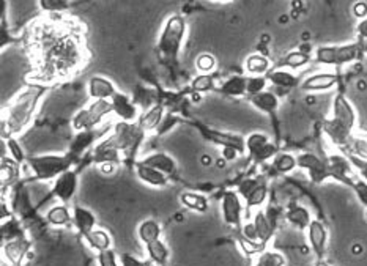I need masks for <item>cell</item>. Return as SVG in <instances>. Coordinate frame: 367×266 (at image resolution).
Here are the masks:
<instances>
[{
	"label": "cell",
	"mask_w": 367,
	"mask_h": 266,
	"mask_svg": "<svg viewBox=\"0 0 367 266\" xmlns=\"http://www.w3.org/2000/svg\"><path fill=\"white\" fill-rule=\"evenodd\" d=\"M26 47L32 63L30 81L52 86L70 79L90 60L82 24L66 15H46L27 29Z\"/></svg>",
	"instance_id": "obj_1"
},
{
	"label": "cell",
	"mask_w": 367,
	"mask_h": 266,
	"mask_svg": "<svg viewBox=\"0 0 367 266\" xmlns=\"http://www.w3.org/2000/svg\"><path fill=\"white\" fill-rule=\"evenodd\" d=\"M49 92V86L30 81L17 93L2 112V139L16 137L26 131L33 122L35 114L43 96Z\"/></svg>",
	"instance_id": "obj_2"
},
{
	"label": "cell",
	"mask_w": 367,
	"mask_h": 266,
	"mask_svg": "<svg viewBox=\"0 0 367 266\" xmlns=\"http://www.w3.org/2000/svg\"><path fill=\"white\" fill-rule=\"evenodd\" d=\"M357 111L344 93H338L333 101V116L325 120L323 131L336 147L348 148L357 128Z\"/></svg>",
	"instance_id": "obj_3"
},
{
	"label": "cell",
	"mask_w": 367,
	"mask_h": 266,
	"mask_svg": "<svg viewBox=\"0 0 367 266\" xmlns=\"http://www.w3.org/2000/svg\"><path fill=\"white\" fill-rule=\"evenodd\" d=\"M186 30H188V24H186L183 16L172 15L167 17L164 27L161 30L158 45H156V54H158L159 63L166 66L177 63L183 41L186 38Z\"/></svg>",
	"instance_id": "obj_4"
},
{
	"label": "cell",
	"mask_w": 367,
	"mask_h": 266,
	"mask_svg": "<svg viewBox=\"0 0 367 266\" xmlns=\"http://www.w3.org/2000/svg\"><path fill=\"white\" fill-rule=\"evenodd\" d=\"M364 54L363 46L358 41L345 45L318 46L314 51V60L325 66H345L358 62Z\"/></svg>",
	"instance_id": "obj_5"
},
{
	"label": "cell",
	"mask_w": 367,
	"mask_h": 266,
	"mask_svg": "<svg viewBox=\"0 0 367 266\" xmlns=\"http://www.w3.org/2000/svg\"><path fill=\"white\" fill-rule=\"evenodd\" d=\"M75 162V156L66 155H41L30 156L27 158V164L32 169L33 177L41 181L56 180L63 172L70 171Z\"/></svg>",
	"instance_id": "obj_6"
},
{
	"label": "cell",
	"mask_w": 367,
	"mask_h": 266,
	"mask_svg": "<svg viewBox=\"0 0 367 266\" xmlns=\"http://www.w3.org/2000/svg\"><path fill=\"white\" fill-rule=\"evenodd\" d=\"M112 139L118 150L122 151L123 158L126 159H134V156L139 150L141 143L146 139V131L141 128L139 123L136 122H120L114 126Z\"/></svg>",
	"instance_id": "obj_7"
},
{
	"label": "cell",
	"mask_w": 367,
	"mask_h": 266,
	"mask_svg": "<svg viewBox=\"0 0 367 266\" xmlns=\"http://www.w3.org/2000/svg\"><path fill=\"white\" fill-rule=\"evenodd\" d=\"M111 114H114V109L109 100H93L87 107L76 112L71 125L76 132L90 131L103 123V120Z\"/></svg>",
	"instance_id": "obj_8"
},
{
	"label": "cell",
	"mask_w": 367,
	"mask_h": 266,
	"mask_svg": "<svg viewBox=\"0 0 367 266\" xmlns=\"http://www.w3.org/2000/svg\"><path fill=\"white\" fill-rule=\"evenodd\" d=\"M246 151L256 164H265V162L273 161L274 156L279 153V147L270 142L268 136L263 132H252L246 137Z\"/></svg>",
	"instance_id": "obj_9"
},
{
	"label": "cell",
	"mask_w": 367,
	"mask_h": 266,
	"mask_svg": "<svg viewBox=\"0 0 367 266\" xmlns=\"http://www.w3.org/2000/svg\"><path fill=\"white\" fill-rule=\"evenodd\" d=\"M297 159H298V169L308 172V177L314 185H322L323 181L331 178L328 162L318 158L317 155L306 151V153L298 155Z\"/></svg>",
	"instance_id": "obj_10"
},
{
	"label": "cell",
	"mask_w": 367,
	"mask_h": 266,
	"mask_svg": "<svg viewBox=\"0 0 367 266\" xmlns=\"http://www.w3.org/2000/svg\"><path fill=\"white\" fill-rule=\"evenodd\" d=\"M221 210H222V219L231 227H240L243 221V203H242V196L238 194V191L228 189L222 194V202H221Z\"/></svg>",
	"instance_id": "obj_11"
},
{
	"label": "cell",
	"mask_w": 367,
	"mask_h": 266,
	"mask_svg": "<svg viewBox=\"0 0 367 266\" xmlns=\"http://www.w3.org/2000/svg\"><path fill=\"white\" fill-rule=\"evenodd\" d=\"M77 187H79V178H77V173L70 169L54 180L51 194L66 205L73 201Z\"/></svg>",
	"instance_id": "obj_12"
},
{
	"label": "cell",
	"mask_w": 367,
	"mask_h": 266,
	"mask_svg": "<svg viewBox=\"0 0 367 266\" xmlns=\"http://www.w3.org/2000/svg\"><path fill=\"white\" fill-rule=\"evenodd\" d=\"M308 243L317 260H325L328 252V228L322 221L312 219L308 230Z\"/></svg>",
	"instance_id": "obj_13"
},
{
	"label": "cell",
	"mask_w": 367,
	"mask_h": 266,
	"mask_svg": "<svg viewBox=\"0 0 367 266\" xmlns=\"http://www.w3.org/2000/svg\"><path fill=\"white\" fill-rule=\"evenodd\" d=\"M30 247H32V243L22 235V237L3 241L2 256L11 266H19L29 256Z\"/></svg>",
	"instance_id": "obj_14"
},
{
	"label": "cell",
	"mask_w": 367,
	"mask_h": 266,
	"mask_svg": "<svg viewBox=\"0 0 367 266\" xmlns=\"http://www.w3.org/2000/svg\"><path fill=\"white\" fill-rule=\"evenodd\" d=\"M339 81L341 77L338 72H315V75H311L309 77H306L304 81H302L299 88H302L303 92L309 93L327 92V90H331L338 86Z\"/></svg>",
	"instance_id": "obj_15"
},
{
	"label": "cell",
	"mask_w": 367,
	"mask_h": 266,
	"mask_svg": "<svg viewBox=\"0 0 367 266\" xmlns=\"http://www.w3.org/2000/svg\"><path fill=\"white\" fill-rule=\"evenodd\" d=\"M122 151L114 142L112 136H107L93 147V159L98 162V166L103 164H118L122 161Z\"/></svg>",
	"instance_id": "obj_16"
},
{
	"label": "cell",
	"mask_w": 367,
	"mask_h": 266,
	"mask_svg": "<svg viewBox=\"0 0 367 266\" xmlns=\"http://www.w3.org/2000/svg\"><path fill=\"white\" fill-rule=\"evenodd\" d=\"M109 101L112 102L114 114L122 122H136V118H139V107H137L136 102L128 95L117 92Z\"/></svg>",
	"instance_id": "obj_17"
},
{
	"label": "cell",
	"mask_w": 367,
	"mask_h": 266,
	"mask_svg": "<svg viewBox=\"0 0 367 266\" xmlns=\"http://www.w3.org/2000/svg\"><path fill=\"white\" fill-rule=\"evenodd\" d=\"M201 131L202 134L208 141H212L213 143H218L221 147H235L240 150V153L244 155L246 151V139L238 136V134H233V132H221V131H216V130H210V128H203L201 126Z\"/></svg>",
	"instance_id": "obj_18"
},
{
	"label": "cell",
	"mask_w": 367,
	"mask_h": 266,
	"mask_svg": "<svg viewBox=\"0 0 367 266\" xmlns=\"http://www.w3.org/2000/svg\"><path fill=\"white\" fill-rule=\"evenodd\" d=\"M87 92L92 100H111L118 90L111 79L104 76H93L88 79Z\"/></svg>",
	"instance_id": "obj_19"
},
{
	"label": "cell",
	"mask_w": 367,
	"mask_h": 266,
	"mask_svg": "<svg viewBox=\"0 0 367 266\" xmlns=\"http://www.w3.org/2000/svg\"><path fill=\"white\" fill-rule=\"evenodd\" d=\"M252 222H254V226H256L258 241L268 244L270 241L273 240L274 232H276V228H278L279 222L274 221L273 217H270L265 210H257Z\"/></svg>",
	"instance_id": "obj_20"
},
{
	"label": "cell",
	"mask_w": 367,
	"mask_h": 266,
	"mask_svg": "<svg viewBox=\"0 0 367 266\" xmlns=\"http://www.w3.org/2000/svg\"><path fill=\"white\" fill-rule=\"evenodd\" d=\"M284 217L292 227L297 228V230H308L312 222V216L309 213V210L303 207V205L295 202L288 203Z\"/></svg>",
	"instance_id": "obj_21"
},
{
	"label": "cell",
	"mask_w": 367,
	"mask_h": 266,
	"mask_svg": "<svg viewBox=\"0 0 367 266\" xmlns=\"http://www.w3.org/2000/svg\"><path fill=\"white\" fill-rule=\"evenodd\" d=\"M219 93L231 96V98H242L248 96V77L242 75H233L218 86Z\"/></svg>",
	"instance_id": "obj_22"
},
{
	"label": "cell",
	"mask_w": 367,
	"mask_h": 266,
	"mask_svg": "<svg viewBox=\"0 0 367 266\" xmlns=\"http://www.w3.org/2000/svg\"><path fill=\"white\" fill-rule=\"evenodd\" d=\"M267 79L270 84H273L274 87L282 88V90H292L295 87L302 86L299 76H297L295 72L288 71L286 68H273L267 75Z\"/></svg>",
	"instance_id": "obj_23"
},
{
	"label": "cell",
	"mask_w": 367,
	"mask_h": 266,
	"mask_svg": "<svg viewBox=\"0 0 367 266\" xmlns=\"http://www.w3.org/2000/svg\"><path fill=\"white\" fill-rule=\"evenodd\" d=\"M134 167H136V175L139 177L141 181H143V183L155 187H166L169 185V177H167L166 173L143 164L142 161H137Z\"/></svg>",
	"instance_id": "obj_24"
},
{
	"label": "cell",
	"mask_w": 367,
	"mask_h": 266,
	"mask_svg": "<svg viewBox=\"0 0 367 266\" xmlns=\"http://www.w3.org/2000/svg\"><path fill=\"white\" fill-rule=\"evenodd\" d=\"M142 162L143 164L156 169V171L166 173L167 177H171V175H175L178 171L177 161L167 153H162V151H158V153H153V155H148L147 158L142 159Z\"/></svg>",
	"instance_id": "obj_25"
},
{
	"label": "cell",
	"mask_w": 367,
	"mask_h": 266,
	"mask_svg": "<svg viewBox=\"0 0 367 266\" xmlns=\"http://www.w3.org/2000/svg\"><path fill=\"white\" fill-rule=\"evenodd\" d=\"M100 137L98 132H96L95 130H90V131H79L76 132L73 141H71L70 143V151L68 153L71 156H81L82 153H86V151L93 147V145H96L98 142H96V139Z\"/></svg>",
	"instance_id": "obj_26"
},
{
	"label": "cell",
	"mask_w": 367,
	"mask_h": 266,
	"mask_svg": "<svg viewBox=\"0 0 367 266\" xmlns=\"http://www.w3.org/2000/svg\"><path fill=\"white\" fill-rule=\"evenodd\" d=\"M248 101L257 109V111H260L263 114H270V116H273V114L279 109V96L273 92H268V90H265V92H260L257 95L248 96Z\"/></svg>",
	"instance_id": "obj_27"
},
{
	"label": "cell",
	"mask_w": 367,
	"mask_h": 266,
	"mask_svg": "<svg viewBox=\"0 0 367 266\" xmlns=\"http://www.w3.org/2000/svg\"><path fill=\"white\" fill-rule=\"evenodd\" d=\"M244 70L249 76H267L273 70V63L265 54H251L244 62Z\"/></svg>",
	"instance_id": "obj_28"
},
{
	"label": "cell",
	"mask_w": 367,
	"mask_h": 266,
	"mask_svg": "<svg viewBox=\"0 0 367 266\" xmlns=\"http://www.w3.org/2000/svg\"><path fill=\"white\" fill-rule=\"evenodd\" d=\"M73 224L84 237V235H87L93 228H96V217L88 208L76 205L73 208Z\"/></svg>",
	"instance_id": "obj_29"
},
{
	"label": "cell",
	"mask_w": 367,
	"mask_h": 266,
	"mask_svg": "<svg viewBox=\"0 0 367 266\" xmlns=\"http://www.w3.org/2000/svg\"><path fill=\"white\" fill-rule=\"evenodd\" d=\"M311 60H312V56L308 51H303V49L290 51L281 58V62L276 65V68L299 70V68H304L306 65H309Z\"/></svg>",
	"instance_id": "obj_30"
},
{
	"label": "cell",
	"mask_w": 367,
	"mask_h": 266,
	"mask_svg": "<svg viewBox=\"0 0 367 266\" xmlns=\"http://www.w3.org/2000/svg\"><path fill=\"white\" fill-rule=\"evenodd\" d=\"M164 107H162L161 104H155L152 107L146 109V112L142 114V116L139 117V123L141 128L146 131V132H150V131H156L158 130V126L161 125L162 118H164Z\"/></svg>",
	"instance_id": "obj_31"
},
{
	"label": "cell",
	"mask_w": 367,
	"mask_h": 266,
	"mask_svg": "<svg viewBox=\"0 0 367 266\" xmlns=\"http://www.w3.org/2000/svg\"><path fill=\"white\" fill-rule=\"evenodd\" d=\"M84 238H86L87 244L98 253L111 249L112 247L111 235L107 233L106 230H103V228H93L92 232L84 235Z\"/></svg>",
	"instance_id": "obj_32"
},
{
	"label": "cell",
	"mask_w": 367,
	"mask_h": 266,
	"mask_svg": "<svg viewBox=\"0 0 367 266\" xmlns=\"http://www.w3.org/2000/svg\"><path fill=\"white\" fill-rule=\"evenodd\" d=\"M180 202H182L183 207L196 211V213H201V214L207 213L208 207H210L207 196L198 194V192H192V191L182 192V196H180Z\"/></svg>",
	"instance_id": "obj_33"
},
{
	"label": "cell",
	"mask_w": 367,
	"mask_h": 266,
	"mask_svg": "<svg viewBox=\"0 0 367 266\" xmlns=\"http://www.w3.org/2000/svg\"><path fill=\"white\" fill-rule=\"evenodd\" d=\"M161 233H162V227L158 221L155 219H146L139 224L137 227V237L142 241L143 244L152 243V241L161 240Z\"/></svg>",
	"instance_id": "obj_34"
},
{
	"label": "cell",
	"mask_w": 367,
	"mask_h": 266,
	"mask_svg": "<svg viewBox=\"0 0 367 266\" xmlns=\"http://www.w3.org/2000/svg\"><path fill=\"white\" fill-rule=\"evenodd\" d=\"M268 198V185L263 178L258 181V185L252 189L248 196L244 197L246 201V211H248V216L251 214V210L262 207V205L267 202Z\"/></svg>",
	"instance_id": "obj_35"
},
{
	"label": "cell",
	"mask_w": 367,
	"mask_h": 266,
	"mask_svg": "<svg viewBox=\"0 0 367 266\" xmlns=\"http://www.w3.org/2000/svg\"><path fill=\"white\" fill-rule=\"evenodd\" d=\"M21 166L19 162L15 161L11 156H2V187L5 191V187L13 186L15 181L19 178L21 175Z\"/></svg>",
	"instance_id": "obj_36"
},
{
	"label": "cell",
	"mask_w": 367,
	"mask_h": 266,
	"mask_svg": "<svg viewBox=\"0 0 367 266\" xmlns=\"http://www.w3.org/2000/svg\"><path fill=\"white\" fill-rule=\"evenodd\" d=\"M46 219L54 227H66L73 222V213H71L65 203H60L47 211Z\"/></svg>",
	"instance_id": "obj_37"
},
{
	"label": "cell",
	"mask_w": 367,
	"mask_h": 266,
	"mask_svg": "<svg viewBox=\"0 0 367 266\" xmlns=\"http://www.w3.org/2000/svg\"><path fill=\"white\" fill-rule=\"evenodd\" d=\"M146 247H147L148 257L153 263H156L158 266H164L167 263V260H169L171 253H169V249H167L164 241L156 240V241H152V243L146 244Z\"/></svg>",
	"instance_id": "obj_38"
},
{
	"label": "cell",
	"mask_w": 367,
	"mask_h": 266,
	"mask_svg": "<svg viewBox=\"0 0 367 266\" xmlns=\"http://www.w3.org/2000/svg\"><path fill=\"white\" fill-rule=\"evenodd\" d=\"M216 79L213 72H198V75L191 82L192 93H207L216 90Z\"/></svg>",
	"instance_id": "obj_39"
},
{
	"label": "cell",
	"mask_w": 367,
	"mask_h": 266,
	"mask_svg": "<svg viewBox=\"0 0 367 266\" xmlns=\"http://www.w3.org/2000/svg\"><path fill=\"white\" fill-rule=\"evenodd\" d=\"M273 171L278 173H290L295 169H298V159L297 156H293L290 153H278L273 158L272 162Z\"/></svg>",
	"instance_id": "obj_40"
},
{
	"label": "cell",
	"mask_w": 367,
	"mask_h": 266,
	"mask_svg": "<svg viewBox=\"0 0 367 266\" xmlns=\"http://www.w3.org/2000/svg\"><path fill=\"white\" fill-rule=\"evenodd\" d=\"M238 244H240V249H242L248 257L260 256L262 252L267 251V246H268V244L262 243V241H252L249 238H246L242 233L238 235Z\"/></svg>",
	"instance_id": "obj_41"
},
{
	"label": "cell",
	"mask_w": 367,
	"mask_h": 266,
	"mask_svg": "<svg viewBox=\"0 0 367 266\" xmlns=\"http://www.w3.org/2000/svg\"><path fill=\"white\" fill-rule=\"evenodd\" d=\"M38 5L46 15H65L70 8V0H38Z\"/></svg>",
	"instance_id": "obj_42"
},
{
	"label": "cell",
	"mask_w": 367,
	"mask_h": 266,
	"mask_svg": "<svg viewBox=\"0 0 367 266\" xmlns=\"http://www.w3.org/2000/svg\"><path fill=\"white\" fill-rule=\"evenodd\" d=\"M348 150L354 158L367 161V134H353Z\"/></svg>",
	"instance_id": "obj_43"
},
{
	"label": "cell",
	"mask_w": 367,
	"mask_h": 266,
	"mask_svg": "<svg viewBox=\"0 0 367 266\" xmlns=\"http://www.w3.org/2000/svg\"><path fill=\"white\" fill-rule=\"evenodd\" d=\"M254 266H287V260L281 252L265 251L258 256Z\"/></svg>",
	"instance_id": "obj_44"
},
{
	"label": "cell",
	"mask_w": 367,
	"mask_h": 266,
	"mask_svg": "<svg viewBox=\"0 0 367 266\" xmlns=\"http://www.w3.org/2000/svg\"><path fill=\"white\" fill-rule=\"evenodd\" d=\"M2 141H5V143H7V150H8V155L11 156V158L19 162V164H24V162L27 161L26 153H24V148L21 147V143L16 137L2 139Z\"/></svg>",
	"instance_id": "obj_45"
},
{
	"label": "cell",
	"mask_w": 367,
	"mask_h": 266,
	"mask_svg": "<svg viewBox=\"0 0 367 266\" xmlns=\"http://www.w3.org/2000/svg\"><path fill=\"white\" fill-rule=\"evenodd\" d=\"M350 189L354 192V196H357L358 202L363 205V207L367 210V180H364L363 177H354L353 183L350 186Z\"/></svg>",
	"instance_id": "obj_46"
},
{
	"label": "cell",
	"mask_w": 367,
	"mask_h": 266,
	"mask_svg": "<svg viewBox=\"0 0 367 266\" xmlns=\"http://www.w3.org/2000/svg\"><path fill=\"white\" fill-rule=\"evenodd\" d=\"M196 68L198 72H213L216 70V58L213 54L203 52L196 58Z\"/></svg>",
	"instance_id": "obj_47"
},
{
	"label": "cell",
	"mask_w": 367,
	"mask_h": 266,
	"mask_svg": "<svg viewBox=\"0 0 367 266\" xmlns=\"http://www.w3.org/2000/svg\"><path fill=\"white\" fill-rule=\"evenodd\" d=\"M268 84L267 76H248V96L265 92Z\"/></svg>",
	"instance_id": "obj_48"
},
{
	"label": "cell",
	"mask_w": 367,
	"mask_h": 266,
	"mask_svg": "<svg viewBox=\"0 0 367 266\" xmlns=\"http://www.w3.org/2000/svg\"><path fill=\"white\" fill-rule=\"evenodd\" d=\"M180 122H182V120H180L177 116H173V114H166L161 125L158 126V130H156V134L158 136L167 134V132H171Z\"/></svg>",
	"instance_id": "obj_49"
},
{
	"label": "cell",
	"mask_w": 367,
	"mask_h": 266,
	"mask_svg": "<svg viewBox=\"0 0 367 266\" xmlns=\"http://www.w3.org/2000/svg\"><path fill=\"white\" fill-rule=\"evenodd\" d=\"M98 263L100 266H120L116 252H114L112 247L98 253Z\"/></svg>",
	"instance_id": "obj_50"
},
{
	"label": "cell",
	"mask_w": 367,
	"mask_h": 266,
	"mask_svg": "<svg viewBox=\"0 0 367 266\" xmlns=\"http://www.w3.org/2000/svg\"><path fill=\"white\" fill-rule=\"evenodd\" d=\"M357 35H358V43L363 46V49L366 52L367 51V17L363 21H358Z\"/></svg>",
	"instance_id": "obj_51"
},
{
	"label": "cell",
	"mask_w": 367,
	"mask_h": 266,
	"mask_svg": "<svg viewBox=\"0 0 367 266\" xmlns=\"http://www.w3.org/2000/svg\"><path fill=\"white\" fill-rule=\"evenodd\" d=\"M352 13L358 21L366 19L367 17V2L366 0H358V2H354L353 7H352Z\"/></svg>",
	"instance_id": "obj_52"
},
{
	"label": "cell",
	"mask_w": 367,
	"mask_h": 266,
	"mask_svg": "<svg viewBox=\"0 0 367 266\" xmlns=\"http://www.w3.org/2000/svg\"><path fill=\"white\" fill-rule=\"evenodd\" d=\"M120 265L122 266H148L147 262H141L139 258L131 256V253H122V256H120Z\"/></svg>",
	"instance_id": "obj_53"
},
{
	"label": "cell",
	"mask_w": 367,
	"mask_h": 266,
	"mask_svg": "<svg viewBox=\"0 0 367 266\" xmlns=\"http://www.w3.org/2000/svg\"><path fill=\"white\" fill-rule=\"evenodd\" d=\"M221 156H222V159H226L227 162H232V161H235L238 156H242V153H240V150L235 147H222Z\"/></svg>",
	"instance_id": "obj_54"
},
{
	"label": "cell",
	"mask_w": 367,
	"mask_h": 266,
	"mask_svg": "<svg viewBox=\"0 0 367 266\" xmlns=\"http://www.w3.org/2000/svg\"><path fill=\"white\" fill-rule=\"evenodd\" d=\"M242 235H244L246 238H249V240H252V241H258V237H257V230H256L254 222L244 224V226L242 227Z\"/></svg>",
	"instance_id": "obj_55"
},
{
	"label": "cell",
	"mask_w": 367,
	"mask_h": 266,
	"mask_svg": "<svg viewBox=\"0 0 367 266\" xmlns=\"http://www.w3.org/2000/svg\"><path fill=\"white\" fill-rule=\"evenodd\" d=\"M201 162H202L203 166H210V164H212V162H213V159H212V156L203 155V156H202V159H201Z\"/></svg>",
	"instance_id": "obj_56"
},
{
	"label": "cell",
	"mask_w": 367,
	"mask_h": 266,
	"mask_svg": "<svg viewBox=\"0 0 367 266\" xmlns=\"http://www.w3.org/2000/svg\"><path fill=\"white\" fill-rule=\"evenodd\" d=\"M315 266H331V265L327 262V260H317Z\"/></svg>",
	"instance_id": "obj_57"
},
{
	"label": "cell",
	"mask_w": 367,
	"mask_h": 266,
	"mask_svg": "<svg viewBox=\"0 0 367 266\" xmlns=\"http://www.w3.org/2000/svg\"><path fill=\"white\" fill-rule=\"evenodd\" d=\"M219 2H228V0H219Z\"/></svg>",
	"instance_id": "obj_58"
},
{
	"label": "cell",
	"mask_w": 367,
	"mask_h": 266,
	"mask_svg": "<svg viewBox=\"0 0 367 266\" xmlns=\"http://www.w3.org/2000/svg\"><path fill=\"white\" fill-rule=\"evenodd\" d=\"M366 219H367V210H366Z\"/></svg>",
	"instance_id": "obj_59"
}]
</instances>
